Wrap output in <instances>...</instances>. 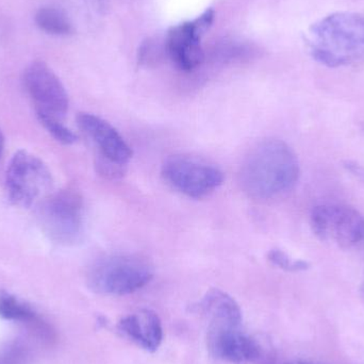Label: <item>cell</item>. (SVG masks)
<instances>
[{
  "label": "cell",
  "mask_w": 364,
  "mask_h": 364,
  "mask_svg": "<svg viewBox=\"0 0 364 364\" xmlns=\"http://www.w3.org/2000/svg\"><path fill=\"white\" fill-rule=\"evenodd\" d=\"M38 216L42 230L55 243L72 246L82 239L83 201L75 191L50 193L38 203Z\"/></svg>",
  "instance_id": "obj_4"
},
{
  "label": "cell",
  "mask_w": 364,
  "mask_h": 364,
  "mask_svg": "<svg viewBox=\"0 0 364 364\" xmlns=\"http://www.w3.org/2000/svg\"><path fill=\"white\" fill-rule=\"evenodd\" d=\"M0 316L26 325L40 341L53 344L57 339L55 329L28 304L6 292H0Z\"/></svg>",
  "instance_id": "obj_13"
},
{
  "label": "cell",
  "mask_w": 364,
  "mask_h": 364,
  "mask_svg": "<svg viewBox=\"0 0 364 364\" xmlns=\"http://www.w3.org/2000/svg\"><path fill=\"white\" fill-rule=\"evenodd\" d=\"M154 277V267L144 257L127 252L106 255L89 269L87 282L93 292L124 296L144 288Z\"/></svg>",
  "instance_id": "obj_3"
},
{
  "label": "cell",
  "mask_w": 364,
  "mask_h": 364,
  "mask_svg": "<svg viewBox=\"0 0 364 364\" xmlns=\"http://www.w3.org/2000/svg\"><path fill=\"white\" fill-rule=\"evenodd\" d=\"M248 49L243 45L237 44H223L220 48L215 49L214 53L218 55L220 60L223 61H231V60L239 59L241 57H245Z\"/></svg>",
  "instance_id": "obj_21"
},
{
  "label": "cell",
  "mask_w": 364,
  "mask_h": 364,
  "mask_svg": "<svg viewBox=\"0 0 364 364\" xmlns=\"http://www.w3.org/2000/svg\"><path fill=\"white\" fill-rule=\"evenodd\" d=\"M197 311L207 318L208 325H242L243 316L239 304L228 293L211 289L196 305Z\"/></svg>",
  "instance_id": "obj_14"
},
{
  "label": "cell",
  "mask_w": 364,
  "mask_h": 364,
  "mask_svg": "<svg viewBox=\"0 0 364 364\" xmlns=\"http://www.w3.org/2000/svg\"><path fill=\"white\" fill-rule=\"evenodd\" d=\"M4 138L2 132H0V156H1L2 151H4Z\"/></svg>",
  "instance_id": "obj_23"
},
{
  "label": "cell",
  "mask_w": 364,
  "mask_h": 364,
  "mask_svg": "<svg viewBox=\"0 0 364 364\" xmlns=\"http://www.w3.org/2000/svg\"><path fill=\"white\" fill-rule=\"evenodd\" d=\"M310 226L318 240L333 241L344 250L364 241V218L348 205H316L310 214Z\"/></svg>",
  "instance_id": "obj_7"
},
{
  "label": "cell",
  "mask_w": 364,
  "mask_h": 364,
  "mask_svg": "<svg viewBox=\"0 0 364 364\" xmlns=\"http://www.w3.org/2000/svg\"><path fill=\"white\" fill-rule=\"evenodd\" d=\"M29 350L25 344L13 341L0 348V364H27Z\"/></svg>",
  "instance_id": "obj_19"
},
{
  "label": "cell",
  "mask_w": 364,
  "mask_h": 364,
  "mask_svg": "<svg viewBox=\"0 0 364 364\" xmlns=\"http://www.w3.org/2000/svg\"><path fill=\"white\" fill-rule=\"evenodd\" d=\"M306 40L312 58L327 68L358 63L364 60V15H327L309 28Z\"/></svg>",
  "instance_id": "obj_2"
},
{
  "label": "cell",
  "mask_w": 364,
  "mask_h": 364,
  "mask_svg": "<svg viewBox=\"0 0 364 364\" xmlns=\"http://www.w3.org/2000/svg\"><path fill=\"white\" fill-rule=\"evenodd\" d=\"M360 299H361V301H363V304L364 306V279H363V284H361V286H360Z\"/></svg>",
  "instance_id": "obj_24"
},
{
  "label": "cell",
  "mask_w": 364,
  "mask_h": 364,
  "mask_svg": "<svg viewBox=\"0 0 364 364\" xmlns=\"http://www.w3.org/2000/svg\"><path fill=\"white\" fill-rule=\"evenodd\" d=\"M79 128L98 149V157L126 166L132 158V151L123 136L108 122L92 113L77 115Z\"/></svg>",
  "instance_id": "obj_10"
},
{
  "label": "cell",
  "mask_w": 364,
  "mask_h": 364,
  "mask_svg": "<svg viewBox=\"0 0 364 364\" xmlns=\"http://www.w3.org/2000/svg\"><path fill=\"white\" fill-rule=\"evenodd\" d=\"M119 333L147 352L154 353L164 341V326L159 316L151 309L128 314L117 324Z\"/></svg>",
  "instance_id": "obj_12"
},
{
  "label": "cell",
  "mask_w": 364,
  "mask_h": 364,
  "mask_svg": "<svg viewBox=\"0 0 364 364\" xmlns=\"http://www.w3.org/2000/svg\"><path fill=\"white\" fill-rule=\"evenodd\" d=\"M301 175L299 158L282 140H265L252 149L242 164L240 182L255 199H271L294 188Z\"/></svg>",
  "instance_id": "obj_1"
},
{
  "label": "cell",
  "mask_w": 364,
  "mask_h": 364,
  "mask_svg": "<svg viewBox=\"0 0 364 364\" xmlns=\"http://www.w3.org/2000/svg\"><path fill=\"white\" fill-rule=\"evenodd\" d=\"M38 119L40 123L42 124L43 127L58 142L62 143L64 145H73L78 140L76 134L62 123V119L49 117H38Z\"/></svg>",
  "instance_id": "obj_17"
},
{
  "label": "cell",
  "mask_w": 364,
  "mask_h": 364,
  "mask_svg": "<svg viewBox=\"0 0 364 364\" xmlns=\"http://www.w3.org/2000/svg\"><path fill=\"white\" fill-rule=\"evenodd\" d=\"M53 176L42 159L27 151L14 154L6 173V188L13 205L29 208L50 194Z\"/></svg>",
  "instance_id": "obj_5"
},
{
  "label": "cell",
  "mask_w": 364,
  "mask_h": 364,
  "mask_svg": "<svg viewBox=\"0 0 364 364\" xmlns=\"http://www.w3.org/2000/svg\"><path fill=\"white\" fill-rule=\"evenodd\" d=\"M23 81L38 117L59 119L65 117L70 106L68 92L45 62H32L23 73Z\"/></svg>",
  "instance_id": "obj_8"
},
{
  "label": "cell",
  "mask_w": 364,
  "mask_h": 364,
  "mask_svg": "<svg viewBox=\"0 0 364 364\" xmlns=\"http://www.w3.org/2000/svg\"><path fill=\"white\" fill-rule=\"evenodd\" d=\"M96 166H97V171L100 175L110 179L121 178L125 173L126 168V166H119V164L102 157H98Z\"/></svg>",
  "instance_id": "obj_20"
},
{
  "label": "cell",
  "mask_w": 364,
  "mask_h": 364,
  "mask_svg": "<svg viewBox=\"0 0 364 364\" xmlns=\"http://www.w3.org/2000/svg\"><path fill=\"white\" fill-rule=\"evenodd\" d=\"M267 259L274 267L282 269L286 272H303L307 271L310 267L307 261L296 260V259L291 258L284 250H271L267 254Z\"/></svg>",
  "instance_id": "obj_18"
},
{
  "label": "cell",
  "mask_w": 364,
  "mask_h": 364,
  "mask_svg": "<svg viewBox=\"0 0 364 364\" xmlns=\"http://www.w3.org/2000/svg\"><path fill=\"white\" fill-rule=\"evenodd\" d=\"M161 175L173 188L195 199L209 196L224 182V174L218 166L186 155L168 157L162 164Z\"/></svg>",
  "instance_id": "obj_6"
},
{
  "label": "cell",
  "mask_w": 364,
  "mask_h": 364,
  "mask_svg": "<svg viewBox=\"0 0 364 364\" xmlns=\"http://www.w3.org/2000/svg\"><path fill=\"white\" fill-rule=\"evenodd\" d=\"M36 26L51 36H70L74 27L65 13L53 6L41 8L36 15Z\"/></svg>",
  "instance_id": "obj_15"
},
{
  "label": "cell",
  "mask_w": 364,
  "mask_h": 364,
  "mask_svg": "<svg viewBox=\"0 0 364 364\" xmlns=\"http://www.w3.org/2000/svg\"><path fill=\"white\" fill-rule=\"evenodd\" d=\"M284 364H318V363H312V361H308V360H293V361H290V363H287Z\"/></svg>",
  "instance_id": "obj_22"
},
{
  "label": "cell",
  "mask_w": 364,
  "mask_h": 364,
  "mask_svg": "<svg viewBox=\"0 0 364 364\" xmlns=\"http://www.w3.org/2000/svg\"><path fill=\"white\" fill-rule=\"evenodd\" d=\"M207 348L218 360L245 363L258 360L263 348L258 341L244 333L242 325H208Z\"/></svg>",
  "instance_id": "obj_9"
},
{
  "label": "cell",
  "mask_w": 364,
  "mask_h": 364,
  "mask_svg": "<svg viewBox=\"0 0 364 364\" xmlns=\"http://www.w3.org/2000/svg\"><path fill=\"white\" fill-rule=\"evenodd\" d=\"M200 40L192 21L174 26L168 30L166 38L168 55L179 70L190 72L203 63L205 53L201 49Z\"/></svg>",
  "instance_id": "obj_11"
},
{
  "label": "cell",
  "mask_w": 364,
  "mask_h": 364,
  "mask_svg": "<svg viewBox=\"0 0 364 364\" xmlns=\"http://www.w3.org/2000/svg\"><path fill=\"white\" fill-rule=\"evenodd\" d=\"M164 55H168L166 41L162 43L156 38H147L139 48V64L146 66L156 65L164 59Z\"/></svg>",
  "instance_id": "obj_16"
}]
</instances>
